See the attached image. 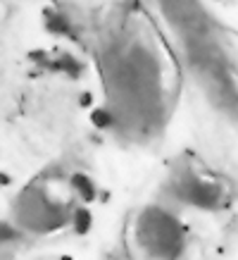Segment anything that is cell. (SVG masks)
Instances as JSON below:
<instances>
[{"instance_id": "1", "label": "cell", "mask_w": 238, "mask_h": 260, "mask_svg": "<svg viewBox=\"0 0 238 260\" xmlns=\"http://www.w3.org/2000/svg\"><path fill=\"white\" fill-rule=\"evenodd\" d=\"M138 239L152 258H174L183 246V229L169 213L148 208L138 220Z\"/></svg>"}, {"instance_id": "2", "label": "cell", "mask_w": 238, "mask_h": 260, "mask_svg": "<svg viewBox=\"0 0 238 260\" xmlns=\"http://www.w3.org/2000/svg\"><path fill=\"white\" fill-rule=\"evenodd\" d=\"M17 220L33 232H50L64 222V208L53 203L41 189H26L17 203Z\"/></svg>"}, {"instance_id": "3", "label": "cell", "mask_w": 238, "mask_h": 260, "mask_svg": "<svg viewBox=\"0 0 238 260\" xmlns=\"http://www.w3.org/2000/svg\"><path fill=\"white\" fill-rule=\"evenodd\" d=\"M176 184V196L186 201L190 205L198 208H217L219 205V191L214 189L212 184L193 177V174H183L179 179H174Z\"/></svg>"}, {"instance_id": "4", "label": "cell", "mask_w": 238, "mask_h": 260, "mask_svg": "<svg viewBox=\"0 0 238 260\" xmlns=\"http://www.w3.org/2000/svg\"><path fill=\"white\" fill-rule=\"evenodd\" d=\"M69 189H71V193H76L84 203H91V201H95V196H98V189H95L93 179L84 172L71 174L69 177Z\"/></svg>"}, {"instance_id": "5", "label": "cell", "mask_w": 238, "mask_h": 260, "mask_svg": "<svg viewBox=\"0 0 238 260\" xmlns=\"http://www.w3.org/2000/svg\"><path fill=\"white\" fill-rule=\"evenodd\" d=\"M71 227H74V232L76 234H88L91 232V227H93V215H91V210H86V208H76L74 213H71Z\"/></svg>"}, {"instance_id": "6", "label": "cell", "mask_w": 238, "mask_h": 260, "mask_svg": "<svg viewBox=\"0 0 238 260\" xmlns=\"http://www.w3.org/2000/svg\"><path fill=\"white\" fill-rule=\"evenodd\" d=\"M15 239H19V232L15 229V224H10L8 220H0V244L15 241Z\"/></svg>"}, {"instance_id": "7", "label": "cell", "mask_w": 238, "mask_h": 260, "mask_svg": "<svg viewBox=\"0 0 238 260\" xmlns=\"http://www.w3.org/2000/svg\"><path fill=\"white\" fill-rule=\"evenodd\" d=\"M91 119H93V124L95 126H110L112 124V115H110V110H105V108H100V110H95L93 115H91Z\"/></svg>"}]
</instances>
